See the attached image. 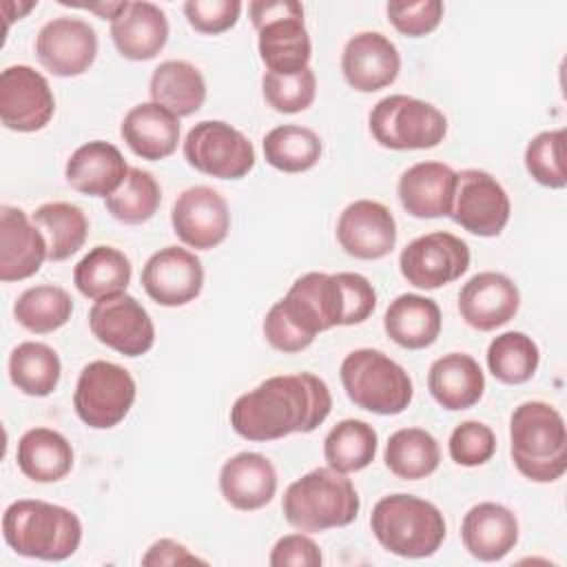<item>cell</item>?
<instances>
[{
	"label": "cell",
	"mask_w": 567,
	"mask_h": 567,
	"mask_svg": "<svg viewBox=\"0 0 567 567\" xmlns=\"http://www.w3.org/2000/svg\"><path fill=\"white\" fill-rule=\"evenodd\" d=\"M332 410V394L312 372L279 374L237 396L230 408L233 430L248 441H277L317 430Z\"/></svg>",
	"instance_id": "cell-1"
},
{
	"label": "cell",
	"mask_w": 567,
	"mask_h": 567,
	"mask_svg": "<svg viewBox=\"0 0 567 567\" xmlns=\"http://www.w3.org/2000/svg\"><path fill=\"white\" fill-rule=\"evenodd\" d=\"M334 326H348V303L339 275L306 272L266 312L264 337L275 350L292 354L306 350L319 332Z\"/></svg>",
	"instance_id": "cell-2"
},
{
	"label": "cell",
	"mask_w": 567,
	"mask_h": 567,
	"mask_svg": "<svg viewBox=\"0 0 567 567\" xmlns=\"http://www.w3.org/2000/svg\"><path fill=\"white\" fill-rule=\"evenodd\" d=\"M509 454L516 470L534 483H554L567 470L563 414L545 401H525L509 419Z\"/></svg>",
	"instance_id": "cell-3"
},
{
	"label": "cell",
	"mask_w": 567,
	"mask_h": 567,
	"mask_svg": "<svg viewBox=\"0 0 567 567\" xmlns=\"http://www.w3.org/2000/svg\"><path fill=\"white\" fill-rule=\"evenodd\" d=\"M7 545L27 558L66 560L82 540V523L71 509L47 501H13L2 514Z\"/></svg>",
	"instance_id": "cell-4"
},
{
	"label": "cell",
	"mask_w": 567,
	"mask_h": 567,
	"mask_svg": "<svg viewBox=\"0 0 567 567\" xmlns=\"http://www.w3.org/2000/svg\"><path fill=\"white\" fill-rule=\"evenodd\" d=\"M359 507L361 501L352 481L332 467L310 470L288 485L281 501L286 520L308 534L350 525Z\"/></svg>",
	"instance_id": "cell-5"
},
{
	"label": "cell",
	"mask_w": 567,
	"mask_h": 567,
	"mask_svg": "<svg viewBox=\"0 0 567 567\" xmlns=\"http://www.w3.org/2000/svg\"><path fill=\"white\" fill-rule=\"evenodd\" d=\"M370 527L381 547L401 558H427L445 540L441 509L412 494L383 496L372 507Z\"/></svg>",
	"instance_id": "cell-6"
},
{
	"label": "cell",
	"mask_w": 567,
	"mask_h": 567,
	"mask_svg": "<svg viewBox=\"0 0 567 567\" xmlns=\"http://www.w3.org/2000/svg\"><path fill=\"white\" fill-rule=\"evenodd\" d=\"M339 377L348 399L357 408L381 416L401 414L414 394L410 374L374 348H359L346 354Z\"/></svg>",
	"instance_id": "cell-7"
},
{
	"label": "cell",
	"mask_w": 567,
	"mask_h": 567,
	"mask_svg": "<svg viewBox=\"0 0 567 567\" xmlns=\"http://www.w3.org/2000/svg\"><path fill=\"white\" fill-rule=\"evenodd\" d=\"M248 13L259 35V58L270 73L292 75L308 66L312 44L297 0H252Z\"/></svg>",
	"instance_id": "cell-8"
},
{
	"label": "cell",
	"mask_w": 567,
	"mask_h": 567,
	"mask_svg": "<svg viewBox=\"0 0 567 567\" xmlns=\"http://www.w3.org/2000/svg\"><path fill=\"white\" fill-rule=\"evenodd\" d=\"M368 124L372 137L392 151L434 148L447 133V120L434 104L403 93L379 100Z\"/></svg>",
	"instance_id": "cell-9"
},
{
	"label": "cell",
	"mask_w": 567,
	"mask_h": 567,
	"mask_svg": "<svg viewBox=\"0 0 567 567\" xmlns=\"http://www.w3.org/2000/svg\"><path fill=\"white\" fill-rule=\"evenodd\" d=\"M137 388L131 372L113 361H91L82 368L73 408L82 423L95 430L115 427L133 408Z\"/></svg>",
	"instance_id": "cell-10"
},
{
	"label": "cell",
	"mask_w": 567,
	"mask_h": 567,
	"mask_svg": "<svg viewBox=\"0 0 567 567\" xmlns=\"http://www.w3.org/2000/svg\"><path fill=\"white\" fill-rule=\"evenodd\" d=\"M186 162L217 179H241L255 166V148L250 140L221 120L197 122L184 140Z\"/></svg>",
	"instance_id": "cell-11"
},
{
	"label": "cell",
	"mask_w": 567,
	"mask_h": 567,
	"mask_svg": "<svg viewBox=\"0 0 567 567\" xmlns=\"http://www.w3.org/2000/svg\"><path fill=\"white\" fill-rule=\"evenodd\" d=\"M401 275L408 284L436 290L456 281L470 268V246L445 230H434L412 239L399 255Z\"/></svg>",
	"instance_id": "cell-12"
},
{
	"label": "cell",
	"mask_w": 567,
	"mask_h": 567,
	"mask_svg": "<svg viewBox=\"0 0 567 567\" xmlns=\"http://www.w3.org/2000/svg\"><path fill=\"white\" fill-rule=\"evenodd\" d=\"M512 204L496 177L487 171L465 168L456 173L450 217L476 237H496L509 221Z\"/></svg>",
	"instance_id": "cell-13"
},
{
	"label": "cell",
	"mask_w": 567,
	"mask_h": 567,
	"mask_svg": "<svg viewBox=\"0 0 567 567\" xmlns=\"http://www.w3.org/2000/svg\"><path fill=\"white\" fill-rule=\"evenodd\" d=\"M89 328L100 343L124 357H142L155 343L151 315L126 292L97 299L89 310Z\"/></svg>",
	"instance_id": "cell-14"
},
{
	"label": "cell",
	"mask_w": 567,
	"mask_h": 567,
	"mask_svg": "<svg viewBox=\"0 0 567 567\" xmlns=\"http://www.w3.org/2000/svg\"><path fill=\"white\" fill-rule=\"evenodd\" d=\"M55 111L53 91L42 73L27 64L7 66L0 75V120L18 133L44 128Z\"/></svg>",
	"instance_id": "cell-15"
},
{
	"label": "cell",
	"mask_w": 567,
	"mask_h": 567,
	"mask_svg": "<svg viewBox=\"0 0 567 567\" xmlns=\"http://www.w3.org/2000/svg\"><path fill=\"white\" fill-rule=\"evenodd\" d=\"M35 55L58 78L82 75L95 62L97 33L80 18H53L38 31Z\"/></svg>",
	"instance_id": "cell-16"
},
{
	"label": "cell",
	"mask_w": 567,
	"mask_h": 567,
	"mask_svg": "<svg viewBox=\"0 0 567 567\" xmlns=\"http://www.w3.org/2000/svg\"><path fill=\"white\" fill-rule=\"evenodd\" d=\"M173 233L190 248L210 250L219 246L230 230V210L226 199L210 186H190L182 190L171 210Z\"/></svg>",
	"instance_id": "cell-17"
},
{
	"label": "cell",
	"mask_w": 567,
	"mask_h": 567,
	"mask_svg": "<svg viewBox=\"0 0 567 567\" xmlns=\"http://www.w3.org/2000/svg\"><path fill=\"white\" fill-rule=\"evenodd\" d=\"M142 286L159 306H186L199 297L204 288L202 261L179 246L159 248L142 268Z\"/></svg>",
	"instance_id": "cell-18"
},
{
	"label": "cell",
	"mask_w": 567,
	"mask_h": 567,
	"mask_svg": "<svg viewBox=\"0 0 567 567\" xmlns=\"http://www.w3.org/2000/svg\"><path fill=\"white\" fill-rule=\"evenodd\" d=\"M337 241L350 257L383 259L396 244V221L381 202L357 199L339 215Z\"/></svg>",
	"instance_id": "cell-19"
},
{
	"label": "cell",
	"mask_w": 567,
	"mask_h": 567,
	"mask_svg": "<svg viewBox=\"0 0 567 567\" xmlns=\"http://www.w3.org/2000/svg\"><path fill=\"white\" fill-rule=\"evenodd\" d=\"M520 308L516 284L494 270H485L467 279L458 292V312L463 321L481 332L496 330L512 321Z\"/></svg>",
	"instance_id": "cell-20"
},
{
	"label": "cell",
	"mask_w": 567,
	"mask_h": 567,
	"mask_svg": "<svg viewBox=\"0 0 567 567\" xmlns=\"http://www.w3.org/2000/svg\"><path fill=\"white\" fill-rule=\"evenodd\" d=\"M341 71L354 91L374 93L396 80L401 71V55L394 42L383 33L361 31L346 42Z\"/></svg>",
	"instance_id": "cell-21"
},
{
	"label": "cell",
	"mask_w": 567,
	"mask_h": 567,
	"mask_svg": "<svg viewBox=\"0 0 567 567\" xmlns=\"http://www.w3.org/2000/svg\"><path fill=\"white\" fill-rule=\"evenodd\" d=\"M44 259H49V246L42 230L22 208L4 204L0 208V279H27L40 270Z\"/></svg>",
	"instance_id": "cell-22"
},
{
	"label": "cell",
	"mask_w": 567,
	"mask_h": 567,
	"mask_svg": "<svg viewBox=\"0 0 567 567\" xmlns=\"http://www.w3.org/2000/svg\"><path fill=\"white\" fill-rule=\"evenodd\" d=\"M456 171L443 162H419L396 184L401 206L419 219L450 217Z\"/></svg>",
	"instance_id": "cell-23"
},
{
	"label": "cell",
	"mask_w": 567,
	"mask_h": 567,
	"mask_svg": "<svg viewBox=\"0 0 567 567\" xmlns=\"http://www.w3.org/2000/svg\"><path fill=\"white\" fill-rule=\"evenodd\" d=\"M219 492L235 509H261L277 492V470L259 452H239L221 465Z\"/></svg>",
	"instance_id": "cell-24"
},
{
	"label": "cell",
	"mask_w": 567,
	"mask_h": 567,
	"mask_svg": "<svg viewBox=\"0 0 567 567\" xmlns=\"http://www.w3.org/2000/svg\"><path fill=\"white\" fill-rule=\"evenodd\" d=\"M461 540L474 558L485 563L501 560L518 543V520L501 503H478L463 516Z\"/></svg>",
	"instance_id": "cell-25"
},
{
	"label": "cell",
	"mask_w": 567,
	"mask_h": 567,
	"mask_svg": "<svg viewBox=\"0 0 567 567\" xmlns=\"http://www.w3.org/2000/svg\"><path fill=\"white\" fill-rule=\"evenodd\" d=\"M111 38L115 49L126 60H151L168 40L166 13L153 2H126L111 20Z\"/></svg>",
	"instance_id": "cell-26"
},
{
	"label": "cell",
	"mask_w": 567,
	"mask_h": 567,
	"mask_svg": "<svg viewBox=\"0 0 567 567\" xmlns=\"http://www.w3.org/2000/svg\"><path fill=\"white\" fill-rule=\"evenodd\" d=\"M128 168L131 166H126V159L117 146L93 140L71 153L64 175L71 188L78 193L106 199L122 186Z\"/></svg>",
	"instance_id": "cell-27"
},
{
	"label": "cell",
	"mask_w": 567,
	"mask_h": 567,
	"mask_svg": "<svg viewBox=\"0 0 567 567\" xmlns=\"http://www.w3.org/2000/svg\"><path fill=\"white\" fill-rule=\"evenodd\" d=\"M120 135L137 157L157 162L175 153L179 117L155 102H142L124 115Z\"/></svg>",
	"instance_id": "cell-28"
},
{
	"label": "cell",
	"mask_w": 567,
	"mask_h": 567,
	"mask_svg": "<svg viewBox=\"0 0 567 567\" xmlns=\"http://www.w3.org/2000/svg\"><path fill=\"white\" fill-rule=\"evenodd\" d=\"M432 399L450 412L476 405L485 392V377L478 361L465 352L439 357L427 372Z\"/></svg>",
	"instance_id": "cell-29"
},
{
	"label": "cell",
	"mask_w": 567,
	"mask_h": 567,
	"mask_svg": "<svg viewBox=\"0 0 567 567\" xmlns=\"http://www.w3.org/2000/svg\"><path fill=\"white\" fill-rule=\"evenodd\" d=\"M385 334L401 348L423 350L441 334V308L423 295H399L383 317Z\"/></svg>",
	"instance_id": "cell-30"
},
{
	"label": "cell",
	"mask_w": 567,
	"mask_h": 567,
	"mask_svg": "<svg viewBox=\"0 0 567 567\" xmlns=\"http://www.w3.org/2000/svg\"><path fill=\"white\" fill-rule=\"evenodd\" d=\"M151 100L177 117L193 115L206 100V80L186 60H166L155 66L148 82Z\"/></svg>",
	"instance_id": "cell-31"
},
{
	"label": "cell",
	"mask_w": 567,
	"mask_h": 567,
	"mask_svg": "<svg viewBox=\"0 0 567 567\" xmlns=\"http://www.w3.org/2000/svg\"><path fill=\"white\" fill-rule=\"evenodd\" d=\"M18 467L35 483H55L73 467V447L55 430L33 427L18 441Z\"/></svg>",
	"instance_id": "cell-32"
},
{
	"label": "cell",
	"mask_w": 567,
	"mask_h": 567,
	"mask_svg": "<svg viewBox=\"0 0 567 567\" xmlns=\"http://www.w3.org/2000/svg\"><path fill=\"white\" fill-rule=\"evenodd\" d=\"M131 261L113 246L91 248L73 268V284L86 299H104L126 292L131 284Z\"/></svg>",
	"instance_id": "cell-33"
},
{
	"label": "cell",
	"mask_w": 567,
	"mask_h": 567,
	"mask_svg": "<svg viewBox=\"0 0 567 567\" xmlns=\"http://www.w3.org/2000/svg\"><path fill=\"white\" fill-rule=\"evenodd\" d=\"M383 461L388 470L403 481H419L436 472L441 463L439 441L421 427L396 430L388 443Z\"/></svg>",
	"instance_id": "cell-34"
},
{
	"label": "cell",
	"mask_w": 567,
	"mask_h": 567,
	"mask_svg": "<svg viewBox=\"0 0 567 567\" xmlns=\"http://www.w3.org/2000/svg\"><path fill=\"white\" fill-rule=\"evenodd\" d=\"M31 219L47 239L51 261L69 259L86 241L89 221L82 208L75 204H69V202L42 204L35 208Z\"/></svg>",
	"instance_id": "cell-35"
},
{
	"label": "cell",
	"mask_w": 567,
	"mask_h": 567,
	"mask_svg": "<svg viewBox=\"0 0 567 567\" xmlns=\"http://www.w3.org/2000/svg\"><path fill=\"white\" fill-rule=\"evenodd\" d=\"M62 374L58 352L40 341H24L9 354L11 383L29 396H49Z\"/></svg>",
	"instance_id": "cell-36"
},
{
	"label": "cell",
	"mask_w": 567,
	"mask_h": 567,
	"mask_svg": "<svg viewBox=\"0 0 567 567\" xmlns=\"http://www.w3.org/2000/svg\"><path fill=\"white\" fill-rule=\"evenodd\" d=\"M377 430L359 419L339 421L323 439V456L328 467L350 474L368 467L377 456Z\"/></svg>",
	"instance_id": "cell-37"
},
{
	"label": "cell",
	"mask_w": 567,
	"mask_h": 567,
	"mask_svg": "<svg viewBox=\"0 0 567 567\" xmlns=\"http://www.w3.org/2000/svg\"><path fill=\"white\" fill-rule=\"evenodd\" d=\"M266 162L284 173H303L312 168L321 157V140L319 135L299 124L275 126L266 133L264 142Z\"/></svg>",
	"instance_id": "cell-38"
},
{
	"label": "cell",
	"mask_w": 567,
	"mask_h": 567,
	"mask_svg": "<svg viewBox=\"0 0 567 567\" xmlns=\"http://www.w3.org/2000/svg\"><path fill=\"white\" fill-rule=\"evenodd\" d=\"M540 363V350L532 337L518 330L503 332L487 348V368L505 385H520L534 377Z\"/></svg>",
	"instance_id": "cell-39"
},
{
	"label": "cell",
	"mask_w": 567,
	"mask_h": 567,
	"mask_svg": "<svg viewBox=\"0 0 567 567\" xmlns=\"http://www.w3.org/2000/svg\"><path fill=\"white\" fill-rule=\"evenodd\" d=\"M73 312V299L60 286L42 284L27 288L13 303L16 321L35 334H47L62 328Z\"/></svg>",
	"instance_id": "cell-40"
},
{
	"label": "cell",
	"mask_w": 567,
	"mask_h": 567,
	"mask_svg": "<svg viewBox=\"0 0 567 567\" xmlns=\"http://www.w3.org/2000/svg\"><path fill=\"white\" fill-rule=\"evenodd\" d=\"M162 202V190L148 171L131 166L122 186L111 193L104 204L106 210L122 224H144L148 221Z\"/></svg>",
	"instance_id": "cell-41"
},
{
	"label": "cell",
	"mask_w": 567,
	"mask_h": 567,
	"mask_svg": "<svg viewBox=\"0 0 567 567\" xmlns=\"http://www.w3.org/2000/svg\"><path fill=\"white\" fill-rule=\"evenodd\" d=\"M565 131H543L525 148V168L527 173L547 188H565L567 171H565Z\"/></svg>",
	"instance_id": "cell-42"
},
{
	"label": "cell",
	"mask_w": 567,
	"mask_h": 567,
	"mask_svg": "<svg viewBox=\"0 0 567 567\" xmlns=\"http://www.w3.org/2000/svg\"><path fill=\"white\" fill-rule=\"evenodd\" d=\"M261 91L268 106L277 113H299L315 102L317 75L310 66L292 75H277L266 71L261 78Z\"/></svg>",
	"instance_id": "cell-43"
},
{
	"label": "cell",
	"mask_w": 567,
	"mask_h": 567,
	"mask_svg": "<svg viewBox=\"0 0 567 567\" xmlns=\"http://www.w3.org/2000/svg\"><path fill=\"white\" fill-rule=\"evenodd\" d=\"M450 458L463 467L487 463L496 452V436L489 425L481 421H463L450 434Z\"/></svg>",
	"instance_id": "cell-44"
},
{
	"label": "cell",
	"mask_w": 567,
	"mask_h": 567,
	"mask_svg": "<svg viewBox=\"0 0 567 567\" xmlns=\"http://www.w3.org/2000/svg\"><path fill=\"white\" fill-rule=\"evenodd\" d=\"M385 11H388V20L399 33L408 38H421L432 33L439 27L445 7L441 0H419V2L392 0L388 2Z\"/></svg>",
	"instance_id": "cell-45"
},
{
	"label": "cell",
	"mask_w": 567,
	"mask_h": 567,
	"mask_svg": "<svg viewBox=\"0 0 567 567\" xmlns=\"http://www.w3.org/2000/svg\"><path fill=\"white\" fill-rule=\"evenodd\" d=\"M241 2L239 0H188L184 2V16L188 24L208 35L224 33L233 29L239 20Z\"/></svg>",
	"instance_id": "cell-46"
},
{
	"label": "cell",
	"mask_w": 567,
	"mask_h": 567,
	"mask_svg": "<svg viewBox=\"0 0 567 567\" xmlns=\"http://www.w3.org/2000/svg\"><path fill=\"white\" fill-rule=\"evenodd\" d=\"M268 563L272 567H284V565H295V567H319L323 563L319 545L306 536V534H288L281 536L272 551Z\"/></svg>",
	"instance_id": "cell-47"
},
{
	"label": "cell",
	"mask_w": 567,
	"mask_h": 567,
	"mask_svg": "<svg viewBox=\"0 0 567 567\" xmlns=\"http://www.w3.org/2000/svg\"><path fill=\"white\" fill-rule=\"evenodd\" d=\"M348 303V326L363 323L377 308V290L374 286L359 272H337Z\"/></svg>",
	"instance_id": "cell-48"
},
{
	"label": "cell",
	"mask_w": 567,
	"mask_h": 567,
	"mask_svg": "<svg viewBox=\"0 0 567 567\" xmlns=\"http://www.w3.org/2000/svg\"><path fill=\"white\" fill-rule=\"evenodd\" d=\"M184 563H204L195 554L188 551L186 545L171 540V538H159L155 540L148 551L142 556V565H184Z\"/></svg>",
	"instance_id": "cell-49"
}]
</instances>
